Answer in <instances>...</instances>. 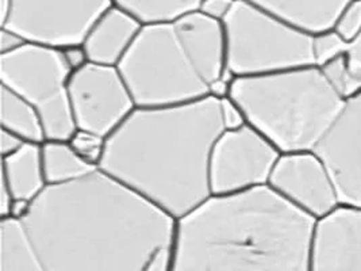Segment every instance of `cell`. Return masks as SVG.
Returning <instances> with one entry per match:
<instances>
[{"label": "cell", "mask_w": 361, "mask_h": 271, "mask_svg": "<svg viewBox=\"0 0 361 271\" xmlns=\"http://www.w3.org/2000/svg\"><path fill=\"white\" fill-rule=\"evenodd\" d=\"M22 220L44 271H172L176 219L99 167L48 185Z\"/></svg>", "instance_id": "6da1fadb"}, {"label": "cell", "mask_w": 361, "mask_h": 271, "mask_svg": "<svg viewBox=\"0 0 361 271\" xmlns=\"http://www.w3.org/2000/svg\"><path fill=\"white\" fill-rule=\"evenodd\" d=\"M224 131L216 97L137 106L107 137L99 169L178 220L212 195L210 153Z\"/></svg>", "instance_id": "7a4b0ae2"}, {"label": "cell", "mask_w": 361, "mask_h": 271, "mask_svg": "<svg viewBox=\"0 0 361 271\" xmlns=\"http://www.w3.org/2000/svg\"><path fill=\"white\" fill-rule=\"evenodd\" d=\"M315 221L268 183L212 194L176 220L172 271H310Z\"/></svg>", "instance_id": "3957f363"}, {"label": "cell", "mask_w": 361, "mask_h": 271, "mask_svg": "<svg viewBox=\"0 0 361 271\" xmlns=\"http://www.w3.org/2000/svg\"><path fill=\"white\" fill-rule=\"evenodd\" d=\"M137 106H169L213 97L226 72L224 25L192 11L145 23L118 66Z\"/></svg>", "instance_id": "277c9868"}, {"label": "cell", "mask_w": 361, "mask_h": 271, "mask_svg": "<svg viewBox=\"0 0 361 271\" xmlns=\"http://www.w3.org/2000/svg\"><path fill=\"white\" fill-rule=\"evenodd\" d=\"M228 97L281 153L314 151L346 101L315 64L234 76Z\"/></svg>", "instance_id": "5b68a950"}, {"label": "cell", "mask_w": 361, "mask_h": 271, "mask_svg": "<svg viewBox=\"0 0 361 271\" xmlns=\"http://www.w3.org/2000/svg\"><path fill=\"white\" fill-rule=\"evenodd\" d=\"M226 67L233 76H255L314 64L312 35L247 0L224 19Z\"/></svg>", "instance_id": "8992f818"}, {"label": "cell", "mask_w": 361, "mask_h": 271, "mask_svg": "<svg viewBox=\"0 0 361 271\" xmlns=\"http://www.w3.org/2000/svg\"><path fill=\"white\" fill-rule=\"evenodd\" d=\"M72 72L60 48L26 42L0 54V85L34 104L48 140H71L78 131L69 102Z\"/></svg>", "instance_id": "52a82bcc"}, {"label": "cell", "mask_w": 361, "mask_h": 271, "mask_svg": "<svg viewBox=\"0 0 361 271\" xmlns=\"http://www.w3.org/2000/svg\"><path fill=\"white\" fill-rule=\"evenodd\" d=\"M114 0H13L0 28L27 42L66 49L80 47L98 18Z\"/></svg>", "instance_id": "ba28073f"}, {"label": "cell", "mask_w": 361, "mask_h": 271, "mask_svg": "<svg viewBox=\"0 0 361 271\" xmlns=\"http://www.w3.org/2000/svg\"><path fill=\"white\" fill-rule=\"evenodd\" d=\"M69 102L78 129L109 137L137 107L118 67L87 63L72 72Z\"/></svg>", "instance_id": "9c48e42d"}, {"label": "cell", "mask_w": 361, "mask_h": 271, "mask_svg": "<svg viewBox=\"0 0 361 271\" xmlns=\"http://www.w3.org/2000/svg\"><path fill=\"white\" fill-rule=\"evenodd\" d=\"M280 153L249 124L225 129L215 140L210 153L212 194H229L267 185Z\"/></svg>", "instance_id": "30bf717a"}, {"label": "cell", "mask_w": 361, "mask_h": 271, "mask_svg": "<svg viewBox=\"0 0 361 271\" xmlns=\"http://www.w3.org/2000/svg\"><path fill=\"white\" fill-rule=\"evenodd\" d=\"M268 185L314 219L341 203L331 174L315 151L280 153Z\"/></svg>", "instance_id": "8fae6325"}, {"label": "cell", "mask_w": 361, "mask_h": 271, "mask_svg": "<svg viewBox=\"0 0 361 271\" xmlns=\"http://www.w3.org/2000/svg\"><path fill=\"white\" fill-rule=\"evenodd\" d=\"M314 151L330 171L340 203L361 206V90L345 101Z\"/></svg>", "instance_id": "7c38bea8"}, {"label": "cell", "mask_w": 361, "mask_h": 271, "mask_svg": "<svg viewBox=\"0 0 361 271\" xmlns=\"http://www.w3.org/2000/svg\"><path fill=\"white\" fill-rule=\"evenodd\" d=\"M310 271H361V206L338 203L317 219Z\"/></svg>", "instance_id": "4fadbf2b"}, {"label": "cell", "mask_w": 361, "mask_h": 271, "mask_svg": "<svg viewBox=\"0 0 361 271\" xmlns=\"http://www.w3.org/2000/svg\"><path fill=\"white\" fill-rule=\"evenodd\" d=\"M144 23L123 7L110 6L87 34L82 48L90 63L118 67L130 51Z\"/></svg>", "instance_id": "5bb4252c"}, {"label": "cell", "mask_w": 361, "mask_h": 271, "mask_svg": "<svg viewBox=\"0 0 361 271\" xmlns=\"http://www.w3.org/2000/svg\"><path fill=\"white\" fill-rule=\"evenodd\" d=\"M300 32L314 34L333 29L349 0H247Z\"/></svg>", "instance_id": "9a60e30c"}, {"label": "cell", "mask_w": 361, "mask_h": 271, "mask_svg": "<svg viewBox=\"0 0 361 271\" xmlns=\"http://www.w3.org/2000/svg\"><path fill=\"white\" fill-rule=\"evenodd\" d=\"M1 181L16 200L33 203L48 186L42 144L26 143L17 152L1 157Z\"/></svg>", "instance_id": "2e32d148"}, {"label": "cell", "mask_w": 361, "mask_h": 271, "mask_svg": "<svg viewBox=\"0 0 361 271\" xmlns=\"http://www.w3.org/2000/svg\"><path fill=\"white\" fill-rule=\"evenodd\" d=\"M0 271H44L22 219L0 217Z\"/></svg>", "instance_id": "e0dca14e"}, {"label": "cell", "mask_w": 361, "mask_h": 271, "mask_svg": "<svg viewBox=\"0 0 361 271\" xmlns=\"http://www.w3.org/2000/svg\"><path fill=\"white\" fill-rule=\"evenodd\" d=\"M0 128L27 143L44 144L48 140L41 114L34 104L3 85H0Z\"/></svg>", "instance_id": "ac0fdd59"}, {"label": "cell", "mask_w": 361, "mask_h": 271, "mask_svg": "<svg viewBox=\"0 0 361 271\" xmlns=\"http://www.w3.org/2000/svg\"><path fill=\"white\" fill-rule=\"evenodd\" d=\"M42 160L48 185L68 183L98 169L84 160L69 140H47L42 144Z\"/></svg>", "instance_id": "d6986e66"}, {"label": "cell", "mask_w": 361, "mask_h": 271, "mask_svg": "<svg viewBox=\"0 0 361 271\" xmlns=\"http://www.w3.org/2000/svg\"><path fill=\"white\" fill-rule=\"evenodd\" d=\"M144 25L171 20L197 11L202 0H114Z\"/></svg>", "instance_id": "ffe728a7"}, {"label": "cell", "mask_w": 361, "mask_h": 271, "mask_svg": "<svg viewBox=\"0 0 361 271\" xmlns=\"http://www.w3.org/2000/svg\"><path fill=\"white\" fill-rule=\"evenodd\" d=\"M319 68L325 75L329 85H331L336 90V92L340 94L344 100H348L349 97L360 91L350 73L346 53L333 59L331 61Z\"/></svg>", "instance_id": "44dd1931"}, {"label": "cell", "mask_w": 361, "mask_h": 271, "mask_svg": "<svg viewBox=\"0 0 361 271\" xmlns=\"http://www.w3.org/2000/svg\"><path fill=\"white\" fill-rule=\"evenodd\" d=\"M349 42L337 33L334 29L325 30L312 35V57L314 64L318 67L325 66L333 59L345 54L349 51Z\"/></svg>", "instance_id": "7402d4cb"}, {"label": "cell", "mask_w": 361, "mask_h": 271, "mask_svg": "<svg viewBox=\"0 0 361 271\" xmlns=\"http://www.w3.org/2000/svg\"><path fill=\"white\" fill-rule=\"evenodd\" d=\"M106 140H107L106 137H102L97 133L78 129L75 135L71 137L69 143L84 160L99 167L106 150Z\"/></svg>", "instance_id": "603a6c76"}, {"label": "cell", "mask_w": 361, "mask_h": 271, "mask_svg": "<svg viewBox=\"0 0 361 271\" xmlns=\"http://www.w3.org/2000/svg\"><path fill=\"white\" fill-rule=\"evenodd\" d=\"M333 29L352 44L361 34V0H349L338 14Z\"/></svg>", "instance_id": "cb8c5ba5"}, {"label": "cell", "mask_w": 361, "mask_h": 271, "mask_svg": "<svg viewBox=\"0 0 361 271\" xmlns=\"http://www.w3.org/2000/svg\"><path fill=\"white\" fill-rule=\"evenodd\" d=\"M221 109H222V119L225 124V129H235L247 124L243 110L230 97L221 98Z\"/></svg>", "instance_id": "d4e9b609"}, {"label": "cell", "mask_w": 361, "mask_h": 271, "mask_svg": "<svg viewBox=\"0 0 361 271\" xmlns=\"http://www.w3.org/2000/svg\"><path fill=\"white\" fill-rule=\"evenodd\" d=\"M234 4V0H202L197 11L213 18L215 20L224 22V19L229 16Z\"/></svg>", "instance_id": "484cf974"}, {"label": "cell", "mask_w": 361, "mask_h": 271, "mask_svg": "<svg viewBox=\"0 0 361 271\" xmlns=\"http://www.w3.org/2000/svg\"><path fill=\"white\" fill-rule=\"evenodd\" d=\"M350 73L361 90V34L349 45V51L346 53Z\"/></svg>", "instance_id": "4316f807"}, {"label": "cell", "mask_w": 361, "mask_h": 271, "mask_svg": "<svg viewBox=\"0 0 361 271\" xmlns=\"http://www.w3.org/2000/svg\"><path fill=\"white\" fill-rule=\"evenodd\" d=\"M27 141H25L22 137L0 128V155L1 157L13 155L19 151Z\"/></svg>", "instance_id": "83f0119b"}, {"label": "cell", "mask_w": 361, "mask_h": 271, "mask_svg": "<svg viewBox=\"0 0 361 271\" xmlns=\"http://www.w3.org/2000/svg\"><path fill=\"white\" fill-rule=\"evenodd\" d=\"M26 42L27 41L16 32L6 28H0V54L16 51Z\"/></svg>", "instance_id": "f1b7e54d"}, {"label": "cell", "mask_w": 361, "mask_h": 271, "mask_svg": "<svg viewBox=\"0 0 361 271\" xmlns=\"http://www.w3.org/2000/svg\"><path fill=\"white\" fill-rule=\"evenodd\" d=\"M14 195L10 191L8 186L0 181V217H7L11 216V209L14 205Z\"/></svg>", "instance_id": "f546056e"}, {"label": "cell", "mask_w": 361, "mask_h": 271, "mask_svg": "<svg viewBox=\"0 0 361 271\" xmlns=\"http://www.w3.org/2000/svg\"><path fill=\"white\" fill-rule=\"evenodd\" d=\"M64 52H66V60H68L69 66H71V68H72L73 71L79 69V68L82 67L84 64L88 63L87 54H85V51H84V48H82V45H80V47L66 48V49H64Z\"/></svg>", "instance_id": "4dcf8cb0"}, {"label": "cell", "mask_w": 361, "mask_h": 271, "mask_svg": "<svg viewBox=\"0 0 361 271\" xmlns=\"http://www.w3.org/2000/svg\"><path fill=\"white\" fill-rule=\"evenodd\" d=\"M13 0H0V23L8 16Z\"/></svg>", "instance_id": "1f68e13d"}, {"label": "cell", "mask_w": 361, "mask_h": 271, "mask_svg": "<svg viewBox=\"0 0 361 271\" xmlns=\"http://www.w3.org/2000/svg\"><path fill=\"white\" fill-rule=\"evenodd\" d=\"M234 1H238V0H234Z\"/></svg>", "instance_id": "d6a6232c"}]
</instances>
